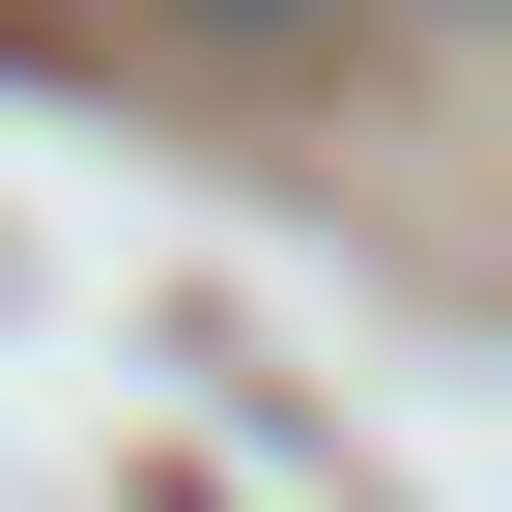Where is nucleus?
<instances>
[{
    "label": "nucleus",
    "instance_id": "obj_1",
    "mask_svg": "<svg viewBox=\"0 0 512 512\" xmlns=\"http://www.w3.org/2000/svg\"><path fill=\"white\" fill-rule=\"evenodd\" d=\"M171 29H200V57H285V29H342V0H171Z\"/></svg>",
    "mask_w": 512,
    "mask_h": 512
}]
</instances>
